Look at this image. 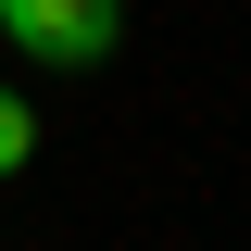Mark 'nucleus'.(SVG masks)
Returning a JSON list of instances; mask_svg holds the SVG:
<instances>
[{
  "label": "nucleus",
  "instance_id": "obj_1",
  "mask_svg": "<svg viewBox=\"0 0 251 251\" xmlns=\"http://www.w3.org/2000/svg\"><path fill=\"white\" fill-rule=\"evenodd\" d=\"M0 38L25 63H75L88 75V63L126 50V0H0Z\"/></svg>",
  "mask_w": 251,
  "mask_h": 251
},
{
  "label": "nucleus",
  "instance_id": "obj_2",
  "mask_svg": "<svg viewBox=\"0 0 251 251\" xmlns=\"http://www.w3.org/2000/svg\"><path fill=\"white\" fill-rule=\"evenodd\" d=\"M25 163H38V113L0 88V176H25Z\"/></svg>",
  "mask_w": 251,
  "mask_h": 251
}]
</instances>
